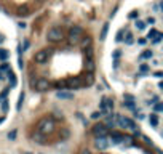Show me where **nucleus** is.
Masks as SVG:
<instances>
[{
	"mask_svg": "<svg viewBox=\"0 0 163 154\" xmlns=\"http://www.w3.org/2000/svg\"><path fill=\"white\" fill-rule=\"evenodd\" d=\"M106 72L127 106L163 140V0H128L110 27Z\"/></svg>",
	"mask_w": 163,
	"mask_h": 154,
	"instance_id": "nucleus-1",
	"label": "nucleus"
},
{
	"mask_svg": "<svg viewBox=\"0 0 163 154\" xmlns=\"http://www.w3.org/2000/svg\"><path fill=\"white\" fill-rule=\"evenodd\" d=\"M18 85V74L13 64V47L7 27L0 23V124L11 108V96Z\"/></svg>",
	"mask_w": 163,
	"mask_h": 154,
	"instance_id": "nucleus-3",
	"label": "nucleus"
},
{
	"mask_svg": "<svg viewBox=\"0 0 163 154\" xmlns=\"http://www.w3.org/2000/svg\"><path fill=\"white\" fill-rule=\"evenodd\" d=\"M93 68V47L86 32L77 26H53L46 35V44L32 55L29 79L37 92L75 88L86 85Z\"/></svg>",
	"mask_w": 163,
	"mask_h": 154,
	"instance_id": "nucleus-2",
	"label": "nucleus"
},
{
	"mask_svg": "<svg viewBox=\"0 0 163 154\" xmlns=\"http://www.w3.org/2000/svg\"><path fill=\"white\" fill-rule=\"evenodd\" d=\"M48 0H0V10L13 18H31L45 8Z\"/></svg>",
	"mask_w": 163,
	"mask_h": 154,
	"instance_id": "nucleus-4",
	"label": "nucleus"
}]
</instances>
